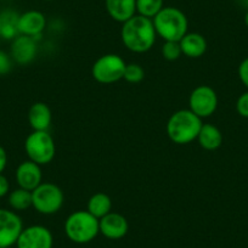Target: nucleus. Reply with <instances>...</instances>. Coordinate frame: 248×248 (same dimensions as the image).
Segmentation results:
<instances>
[{
	"label": "nucleus",
	"mask_w": 248,
	"mask_h": 248,
	"mask_svg": "<svg viewBox=\"0 0 248 248\" xmlns=\"http://www.w3.org/2000/svg\"><path fill=\"white\" fill-rule=\"evenodd\" d=\"M121 37L124 46L130 51L138 54L149 51L157 37L154 21L141 15L133 16L122 26Z\"/></svg>",
	"instance_id": "f257e3e1"
},
{
	"label": "nucleus",
	"mask_w": 248,
	"mask_h": 248,
	"mask_svg": "<svg viewBox=\"0 0 248 248\" xmlns=\"http://www.w3.org/2000/svg\"><path fill=\"white\" fill-rule=\"evenodd\" d=\"M202 125V118L196 116L191 109H180L168 119L167 134L175 144L186 145L197 139Z\"/></svg>",
	"instance_id": "f03ea898"
},
{
	"label": "nucleus",
	"mask_w": 248,
	"mask_h": 248,
	"mask_svg": "<svg viewBox=\"0 0 248 248\" xmlns=\"http://www.w3.org/2000/svg\"><path fill=\"white\" fill-rule=\"evenodd\" d=\"M152 21L157 35L166 42H180L181 38L187 33V17L176 8H163Z\"/></svg>",
	"instance_id": "7ed1b4c3"
},
{
	"label": "nucleus",
	"mask_w": 248,
	"mask_h": 248,
	"mask_svg": "<svg viewBox=\"0 0 248 248\" xmlns=\"http://www.w3.org/2000/svg\"><path fill=\"white\" fill-rule=\"evenodd\" d=\"M65 232L72 242L89 243L100 233L99 219L88 211L73 212L65 221Z\"/></svg>",
	"instance_id": "20e7f679"
},
{
	"label": "nucleus",
	"mask_w": 248,
	"mask_h": 248,
	"mask_svg": "<svg viewBox=\"0 0 248 248\" xmlns=\"http://www.w3.org/2000/svg\"><path fill=\"white\" fill-rule=\"evenodd\" d=\"M25 151L30 161L39 166H45L54 159L56 146L47 130L45 132L33 130V133L28 135L25 141Z\"/></svg>",
	"instance_id": "39448f33"
},
{
	"label": "nucleus",
	"mask_w": 248,
	"mask_h": 248,
	"mask_svg": "<svg viewBox=\"0 0 248 248\" xmlns=\"http://www.w3.org/2000/svg\"><path fill=\"white\" fill-rule=\"evenodd\" d=\"M63 192L52 183H42L32 191V207L40 214L51 216L62 208Z\"/></svg>",
	"instance_id": "423d86ee"
},
{
	"label": "nucleus",
	"mask_w": 248,
	"mask_h": 248,
	"mask_svg": "<svg viewBox=\"0 0 248 248\" xmlns=\"http://www.w3.org/2000/svg\"><path fill=\"white\" fill-rule=\"evenodd\" d=\"M125 61L119 55L107 54L99 57L92 68V75L101 84H112L123 79Z\"/></svg>",
	"instance_id": "0eeeda50"
},
{
	"label": "nucleus",
	"mask_w": 248,
	"mask_h": 248,
	"mask_svg": "<svg viewBox=\"0 0 248 248\" xmlns=\"http://www.w3.org/2000/svg\"><path fill=\"white\" fill-rule=\"evenodd\" d=\"M218 107L217 93L208 85H200L195 88L189 97V109H191L200 118L211 117Z\"/></svg>",
	"instance_id": "6e6552de"
},
{
	"label": "nucleus",
	"mask_w": 248,
	"mask_h": 248,
	"mask_svg": "<svg viewBox=\"0 0 248 248\" xmlns=\"http://www.w3.org/2000/svg\"><path fill=\"white\" fill-rule=\"evenodd\" d=\"M22 230V219L17 213L0 208V248L14 247Z\"/></svg>",
	"instance_id": "1a4fd4ad"
},
{
	"label": "nucleus",
	"mask_w": 248,
	"mask_h": 248,
	"mask_svg": "<svg viewBox=\"0 0 248 248\" xmlns=\"http://www.w3.org/2000/svg\"><path fill=\"white\" fill-rule=\"evenodd\" d=\"M54 237L51 231L43 225L23 228L16 242V248H52Z\"/></svg>",
	"instance_id": "9d476101"
},
{
	"label": "nucleus",
	"mask_w": 248,
	"mask_h": 248,
	"mask_svg": "<svg viewBox=\"0 0 248 248\" xmlns=\"http://www.w3.org/2000/svg\"><path fill=\"white\" fill-rule=\"evenodd\" d=\"M100 233L108 240H119L127 235L129 224L125 217L119 213L109 212L101 219H99Z\"/></svg>",
	"instance_id": "9b49d317"
},
{
	"label": "nucleus",
	"mask_w": 248,
	"mask_h": 248,
	"mask_svg": "<svg viewBox=\"0 0 248 248\" xmlns=\"http://www.w3.org/2000/svg\"><path fill=\"white\" fill-rule=\"evenodd\" d=\"M37 40L28 35H17L11 45V57L18 65H28L37 57Z\"/></svg>",
	"instance_id": "f8f14e48"
},
{
	"label": "nucleus",
	"mask_w": 248,
	"mask_h": 248,
	"mask_svg": "<svg viewBox=\"0 0 248 248\" xmlns=\"http://www.w3.org/2000/svg\"><path fill=\"white\" fill-rule=\"evenodd\" d=\"M16 183L21 189L33 191L42 184V169L39 164L32 161H25L16 169Z\"/></svg>",
	"instance_id": "ddd939ff"
},
{
	"label": "nucleus",
	"mask_w": 248,
	"mask_h": 248,
	"mask_svg": "<svg viewBox=\"0 0 248 248\" xmlns=\"http://www.w3.org/2000/svg\"><path fill=\"white\" fill-rule=\"evenodd\" d=\"M45 27H46V18H45L44 14H42L40 11H27L18 17V33L34 38L35 40H37V37H40Z\"/></svg>",
	"instance_id": "4468645a"
},
{
	"label": "nucleus",
	"mask_w": 248,
	"mask_h": 248,
	"mask_svg": "<svg viewBox=\"0 0 248 248\" xmlns=\"http://www.w3.org/2000/svg\"><path fill=\"white\" fill-rule=\"evenodd\" d=\"M108 15L117 22L124 23L137 14V0H105Z\"/></svg>",
	"instance_id": "2eb2a0df"
},
{
	"label": "nucleus",
	"mask_w": 248,
	"mask_h": 248,
	"mask_svg": "<svg viewBox=\"0 0 248 248\" xmlns=\"http://www.w3.org/2000/svg\"><path fill=\"white\" fill-rule=\"evenodd\" d=\"M51 119V111L44 102H35L28 111V122L33 130L37 132H45L49 129Z\"/></svg>",
	"instance_id": "dca6fc26"
},
{
	"label": "nucleus",
	"mask_w": 248,
	"mask_h": 248,
	"mask_svg": "<svg viewBox=\"0 0 248 248\" xmlns=\"http://www.w3.org/2000/svg\"><path fill=\"white\" fill-rule=\"evenodd\" d=\"M181 51L190 59H199L207 50V42L200 33H186L179 42Z\"/></svg>",
	"instance_id": "f3484780"
},
{
	"label": "nucleus",
	"mask_w": 248,
	"mask_h": 248,
	"mask_svg": "<svg viewBox=\"0 0 248 248\" xmlns=\"http://www.w3.org/2000/svg\"><path fill=\"white\" fill-rule=\"evenodd\" d=\"M199 144L207 151H214L223 144V134L213 124H203L199 133Z\"/></svg>",
	"instance_id": "a211bd4d"
},
{
	"label": "nucleus",
	"mask_w": 248,
	"mask_h": 248,
	"mask_svg": "<svg viewBox=\"0 0 248 248\" xmlns=\"http://www.w3.org/2000/svg\"><path fill=\"white\" fill-rule=\"evenodd\" d=\"M18 15L14 10L0 11V37L4 39H15L20 35L17 30Z\"/></svg>",
	"instance_id": "6ab92c4d"
},
{
	"label": "nucleus",
	"mask_w": 248,
	"mask_h": 248,
	"mask_svg": "<svg viewBox=\"0 0 248 248\" xmlns=\"http://www.w3.org/2000/svg\"><path fill=\"white\" fill-rule=\"evenodd\" d=\"M112 209V201L109 196L104 192H97L93 195L88 201V212L97 219H101L108 214Z\"/></svg>",
	"instance_id": "aec40b11"
},
{
	"label": "nucleus",
	"mask_w": 248,
	"mask_h": 248,
	"mask_svg": "<svg viewBox=\"0 0 248 248\" xmlns=\"http://www.w3.org/2000/svg\"><path fill=\"white\" fill-rule=\"evenodd\" d=\"M9 204L14 211H26L32 207V191L21 187L14 190L9 194Z\"/></svg>",
	"instance_id": "412c9836"
},
{
	"label": "nucleus",
	"mask_w": 248,
	"mask_h": 248,
	"mask_svg": "<svg viewBox=\"0 0 248 248\" xmlns=\"http://www.w3.org/2000/svg\"><path fill=\"white\" fill-rule=\"evenodd\" d=\"M164 0H137V13L147 18H154L163 6Z\"/></svg>",
	"instance_id": "4be33fe9"
},
{
	"label": "nucleus",
	"mask_w": 248,
	"mask_h": 248,
	"mask_svg": "<svg viewBox=\"0 0 248 248\" xmlns=\"http://www.w3.org/2000/svg\"><path fill=\"white\" fill-rule=\"evenodd\" d=\"M145 77V71L138 63H130V65L125 66V71H124L123 78L127 80L128 83H133L137 84L140 83Z\"/></svg>",
	"instance_id": "5701e85b"
},
{
	"label": "nucleus",
	"mask_w": 248,
	"mask_h": 248,
	"mask_svg": "<svg viewBox=\"0 0 248 248\" xmlns=\"http://www.w3.org/2000/svg\"><path fill=\"white\" fill-rule=\"evenodd\" d=\"M162 55L168 61H175L183 55L179 42H166L162 46Z\"/></svg>",
	"instance_id": "b1692460"
},
{
	"label": "nucleus",
	"mask_w": 248,
	"mask_h": 248,
	"mask_svg": "<svg viewBox=\"0 0 248 248\" xmlns=\"http://www.w3.org/2000/svg\"><path fill=\"white\" fill-rule=\"evenodd\" d=\"M13 68V57L0 50V76H5Z\"/></svg>",
	"instance_id": "393cba45"
},
{
	"label": "nucleus",
	"mask_w": 248,
	"mask_h": 248,
	"mask_svg": "<svg viewBox=\"0 0 248 248\" xmlns=\"http://www.w3.org/2000/svg\"><path fill=\"white\" fill-rule=\"evenodd\" d=\"M236 111L241 117L248 118V92L243 93L236 101Z\"/></svg>",
	"instance_id": "a878e982"
},
{
	"label": "nucleus",
	"mask_w": 248,
	"mask_h": 248,
	"mask_svg": "<svg viewBox=\"0 0 248 248\" xmlns=\"http://www.w3.org/2000/svg\"><path fill=\"white\" fill-rule=\"evenodd\" d=\"M238 77L243 85L248 89V57H246L238 66Z\"/></svg>",
	"instance_id": "bb28decb"
},
{
	"label": "nucleus",
	"mask_w": 248,
	"mask_h": 248,
	"mask_svg": "<svg viewBox=\"0 0 248 248\" xmlns=\"http://www.w3.org/2000/svg\"><path fill=\"white\" fill-rule=\"evenodd\" d=\"M10 192V184L8 178L3 173H0V197H4Z\"/></svg>",
	"instance_id": "cd10ccee"
},
{
	"label": "nucleus",
	"mask_w": 248,
	"mask_h": 248,
	"mask_svg": "<svg viewBox=\"0 0 248 248\" xmlns=\"http://www.w3.org/2000/svg\"><path fill=\"white\" fill-rule=\"evenodd\" d=\"M8 164V154H6L5 149L0 145V173H3Z\"/></svg>",
	"instance_id": "c85d7f7f"
},
{
	"label": "nucleus",
	"mask_w": 248,
	"mask_h": 248,
	"mask_svg": "<svg viewBox=\"0 0 248 248\" xmlns=\"http://www.w3.org/2000/svg\"><path fill=\"white\" fill-rule=\"evenodd\" d=\"M245 23H246V26L248 27V10H247V13H246V15H245Z\"/></svg>",
	"instance_id": "c756f323"
},
{
	"label": "nucleus",
	"mask_w": 248,
	"mask_h": 248,
	"mask_svg": "<svg viewBox=\"0 0 248 248\" xmlns=\"http://www.w3.org/2000/svg\"><path fill=\"white\" fill-rule=\"evenodd\" d=\"M241 1H242V4H243V5H245V6H247V8H248V0H241Z\"/></svg>",
	"instance_id": "7c9ffc66"
},
{
	"label": "nucleus",
	"mask_w": 248,
	"mask_h": 248,
	"mask_svg": "<svg viewBox=\"0 0 248 248\" xmlns=\"http://www.w3.org/2000/svg\"><path fill=\"white\" fill-rule=\"evenodd\" d=\"M45 1H51V0H45Z\"/></svg>",
	"instance_id": "2f4dec72"
},
{
	"label": "nucleus",
	"mask_w": 248,
	"mask_h": 248,
	"mask_svg": "<svg viewBox=\"0 0 248 248\" xmlns=\"http://www.w3.org/2000/svg\"><path fill=\"white\" fill-rule=\"evenodd\" d=\"M8 248H15V247H8Z\"/></svg>",
	"instance_id": "473e14b6"
},
{
	"label": "nucleus",
	"mask_w": 248,
	"mask_h": 248,
	"mask_svg": "<svg viewBox=\"0 0 248 248\" xmlns=\"http://www.w3.org/2000/svg\"><path fill=\"white\" fill-rule=\"evenodd\" d=\"M0 40H1V37H0Z\"/></svg>",
	"instance_id": "72a5a7b5"
}]
</instances>
